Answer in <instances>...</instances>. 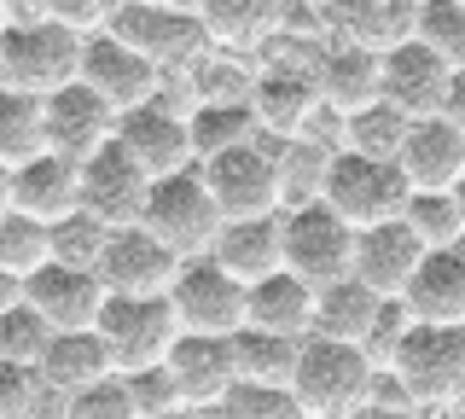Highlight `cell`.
<instances>
[{"label":"cell","instance_id":"obj_1","mask_svg":"<svg viewBox=\"0 0 465 419\" xmlns=\"http://www.w3.org/2000/svg\"><path fill=\"white\" fill-rule=\"evenodd\" d=\"M372 361L355 344H331V338H309L297 355V379H291V396H297L302 419H355L372 402Z\"/></svg>","mask_w":465,"mask_h":419},{"label":"cell","instance_id":"obj_2","mask_svg":"<svg viewBox=\"0 0 465 419\" xmlns=\"http://www.w3.org/2000/svg\"><path fill=\"white\" fill-rule=\"evenodd\" d=\"M111 35L128 41L140 59H152L163 76H186L210 59V35L198 24V6H163V0H123L111 18Z\"/></svg>","mask_w":465,"mask_h":419},{"label":"cell","instance_id":"obj_3","mask_svg":"<svg viewBox=\"0 0 465 419\" xmlns=\"http://www.w3.org/2000/svg\"><path fill=\"white\" fill-rule=\"evenodd\" d=\"M181 314H174L169 297H111L105 314H99V344H105L111 367L123 379L152 367H169L174 344H181Z\"/></svg>","mask_w":465,"mask_h":419},{"label":"cell","instance_id":"obj_4","mask_svg":"<svg viewBox=\"0 0 465 419\" xmlns=\"http://www.w3.org/2000/svg\"><path fill=\"white\" fill-rule=\"evenodd\" d=\"M145 234L157 244H169L181 263H203L222 239V210H215L210 186H203V169H186V175L152 181V198H145Z\"/></svg>","mask_w":465,"mask_h":419},{"label":"cell","instance_id":"obj_5","mask_svg":"<svg viewBox=\"0 0 465 419\" xmlns=\"http://www.w3.org/2000/svg\"><path fill=\"white\" fill-rule=\"evenodd\" d=\"M384 373L401 379L419 414L460 408L465 402V326H413Z\"/></svg>","mask_w":465,"mask_h":419},{"label":"cell","instance_id":"obj_6","mask_svg":"<svg viewBox=\"0 0 465 419\" xmlns=\"http://www.w3.org/2000/svg\"><path fill=\"white\" fill-rule=\"evenodd\" d=\"M407 205H413V186H407L401 164H378V157L343 152L326 175V210L338 215L343 227H355V234L401 222Z\"/></svg>","mask_w":465,"mask_h":419},{"label":"cell","instance_id":"obj_7","mask_svg":"<svg viewBox=\"0 0 465 419\" xmlns=\"http://www.w3.org/2000/svg\"><path fill=\"white\" fill-rule=\"evenodd\" d=\"M82 47L87 41H76L58 24H18V30L0 35V76H6L12 94L53 99L70 82H82Z\"/></svg>","mask_w":465,"mask_h":419},{"label":"cell","instance_id":"obj_8","mask_svg":"<svg viewBox=\"0 0 465 419\" xmlns=\"http://www.w3.org/2000/svg\"><path fill=\"white\" fill-rule=\"evenodd\" d=\"M203 186H210L222 222H268V215H285V193H280V146L273 140H256V146H239L215 164H198Z\"/></svg>","mask_w":465,"mask_h":419},{"label":"cell","instance_id":"obj_9","mask_svg":"<svg viewBox=\"0 0 465 419\" xmlns=\"http://www.w3.org/2000/svg\"><path fill=\"white\" fill-rule=\"evenodd\" d=\"M285 274L326 292L355 274V227H343L326 205L285 210Z\"/></svg>","mask_w":465,"mask_h":419},{"label":"cell","instance_id":"obj_10","mask_svg":"<svg viewBox=\"0 0 465 419\" xmlns=\"http://www.w3.org/2000/svg\"><path fill=\"white\" fill-rule=\"evenodd\" d=\"M169 303H174V314H181L186 338H239L244 309H251V285H239L227 268H215L210 256H203V263L181 268Z\"/></svg>","mask_w":465,"mask_h":419},{"label":"cell","instance_id":"obj_11","mask_svg":"<svg viewBox=\"0 0 465 419\" xmlns=\"http://www.w3.org/2000/svg\"><path fill=\"white\" fill-rule=\"evenodd\" d=\"M145 198H152V175H145L116 140L82 164V210L94 215V222H105L111 234L145 222Z\"/></svg>","mask_w":465,"mask_h":419},{"label":"cell","instance_id":"obj_12","mask_svg":"<svg viewBox=\"0 0 465 419\" xmlns=\"http://www.w3.org/2000/svg\"><path fill=\"white\" fill-rule=\"evenodd\" d=\"M82 88H94L116 111V117H128V111H145L157 99V88H163V70H157L152 59H140L128 41H116L105 30V35H94L82 47Z\"/></svg>","mask_w":465,"mask_h":419},{"label":"cell","instance_id":"obj_13","mask_svg":"<svg viewBox=\"0 0 465 419\" xmlns=\"http://www.w3.org/2000/svg\"><path fill=\"white\" fill-rule=\"evenodd\" d=\"M24 303L53 326V338H70V332H99V314H105V280L87 268H64V263H47L35 280L24 285Z\"/></svg>","mask_w":465,"mask_h":419},{"label":"cell","instance_id":"obj_14","mask_svg":"<svg viewBox=\"0 0 465 419\" xmlns=\"http://www.w3.org/2000/svg\"><path fill=\"white\" fill-rule=\"evenodd\" d=\"M181 256L169 244H157L145 227H123L111 234V251L99 263V280H105L111 297H169L174 280H181Z\"/></svg>","mask_w":465,"mask_h":419},{"label":"cell","instance_id":"obj_15","mask_svg":"<svg viewBox=\"0 0 465 419\" xmlns=\"http://www.w3.org/2000/svg\"><path fill=\"white\" fill-rule=\"evenodd\" d=\"M448 94H454V70H448L425 41H407L401 53L384 59V105L401 111L407 123L448 117Z\"/></svg>","mask_w":465,"mask_h":419},{"label":"cell","instance_id":"obj_16","mask_svg":"<svg viewBox=\"0 0 465 419\" xmlns=\"http://www.w3.org/2000/svg\"><path fill=\"white\" fill-rule=\"evenodd\" d=\"M116 123L123 117H116L94 88L70 82L64 94L47 99V152L64 157V164H87L94 152H105L116 140Z\"/></svg>","mask_w":465,"mask_h":419},{"label":"cell","instance_id":"obj_17","mask_svg":"<svg viewBox=\"0 0 465 419\" xmlns=\"http://www.w3.org/2000/svg\"><path fill=\"white\" fill-rule=\"evenodd\" d=\"M116 146L134 157V164H140L152 181H169V175L198 169V157H193V128H186V117H174V111H163V105L128 111V117L116 123Z\"/></svg>","mask_w":465,"mask_h":419},{"label":"cell","instance_id":"obj_18","mask_svg":"<svg viewBox=\"0 0 465 419\" xmlns=\"http://www.w3.org/2000/svg\"><path fill=\"white\" fill-rule=\"evenodd\" d=\"M425 256L430 251L413 239V227L390 222V227H372V234H355V274H349V280H361L372 297H384V303H401Z\"/></svg>","mask_w":465,"mask_h":419},{"label":"cell","instance_id":"obj_19","mask_svg":"<svg viewBox=\"0 0 465 419\" xmlns=\"http://www.w3.org/2000/svg\"><path fill=\"white\" fill-rule=\"evenodd\" d=\"M419 6L425 0H355V6H326V24L349 47L390 59L407 41H419Z\"/></svg>","mask_w":465,"mask_h":419},{"label":"cell","instance_id":"obj_20","mask_svg":"<svg viewBox=\"0 0 465 419\" xmlns=\"http://www.w3.org/2000/svg\"><path fill=\"white\" fill-rule=\"evenodd\" d=\"M198 24L210 35V53L262 65V53L280 35V0H203Z\"/></svg>","mask_w":465,"mask_h":419},{"label":"cell","instance_id":"obj_21","mask_svg":"<svg viewBox=\"0 0 465 419\" xmlns=\"http://www.w3.org/2000/svg\"><path fill=\"white\" fill-rule=\"evenodd\" d=\"M169 373L181 384V402L193 414H215L239 390V355L232 338H181L169 355Z\"/></svg>","mask_w":465,"mask_h":419},{"label":"cell","instance_id":"obj_22","mask_svg":"<svg viewBox=\"0 0 465 419\" xmlns=\"http://www.w3.org/2000/svg\"><path fill=\"white\" fill-rule=\"evenodd\" d=\"M396 164H401V175H407L413 193H454L465 181V128L448 123V117L413 123Z\"/></svg>","mask_w":465,"mask_h":419},{"label":"cell","instance_id":"obj_23","mask_svg":"<svg viewBox=\"0 0 465 419\" xmlns=\"http://www.w3.org/2000/svg\"><path fill=\"white\" fill-rule=\"evenodd\" d=\"M251 117L262 128V140L291 146L309 135V123L320 117V88L314 76H291V70H256V94H251Z\"/></svg>","mask_w":465,"mask_h":419},{"label":"cell","instance_id":"obj_24","mask_svg":"<svg viewBox=\"0 0 465 419\" xmlns=\"http://www.w3.org/2000/svg\"><path fill=\"white\" fill-rule=\"evenodd\" d=\"M12 210L29 215L41 227H58L82 210V164H64V157H35V164L12 169Z\"/></svg>","mask_w":465,"mask_h":419},{"label":"cell","instance_id":"obj_25","mask_svg":"<svg viewBox=\"0 0 465 419\" xmlns=\"http://www.w3.org/2000/svg\"><path fill=\"white\" fill-rule=\"evenodd\" d=\"M314 309H320V292L280 268L262 285H251L244 332H268V338H285V344H309L314 338Z\"/></svg>","mask_w":465,"mask_h":419},{"label":"cell","instance_id":"obj_26","mask_svg":"<svg viewBox=\"0 0 465 419\" xmlns=\"http://www.w3.org/2000/svg\"><path fill=\"white\" fill-rule=\"evenodd\" d=\"M314 88H320V105L338 111V117H361L384 99V59L349 47V41H331L326 59L314 70Z\"/></svg>","mask_w":465,"mask_h":419},{"label":"cell","instance_id":"obj_27","mask_svg":"<svg viewBox=\"0 0 465 419\" xmlns=\"http://www.w3.org/2000/svg\"><path fill=\"white\" fill-rule=\"evenodd\" d=\"M401 309L413 326H465V244L460 251H430L407 285Z\"/></svg>","mask_w":465,"mask_h":419},{"label":"cell","instance_id":"obj_28","mask_svg":"<svg viewBox=\"0 0 465 419\" xmlns=\"http://www.w3.org/2000/svg\"><path fill=\"white\" fill-rule=\"evenodd\" d=\"M215 268H227L239 285H262L268 274L285 268V215H268V222H227L222 239L210 251Z\"/></svg>","mask_w":465,"mask_h":419},{"label":"cell","instance_id":"obj_29","mask_svg":"<svg viewBox=\"0 0 465 419\" xmlns=\"http://www.w3.org/2000/svg\"><path fill=\"white\" fill-rule=\"evenodd\" d=\"M378 314H384V297H372L361 280H338L320 292V309H314V338H331V344H355L367 350Z\"/></svg>","mask_w":465,"mask_h":419},{"label":"cell","instance_id":"obj_30","mask_svg":"<svg viewBox=\"0 0 465 419\" xmlns=\"http://www.w3.org/2000/svg\"><path fill=\"white\" fill-rule=\"evenodd\" d=\"M111 355L105 344H99V332H70V338H53L47 361L35 367L41 384H53L58 396H82V390H94L99 379H111Z\"/></svg>","mask_w":465,"mask_h":419},{"label":"cell","instance_id":"obj_31","mask_svg":"<svg viewBox=\"0 0 465 419\" xmlns=\"http://www.w3.org/2000/svg\"><path fill=\"white\" fill-rule=\"evenodd\" d=\"M35 157H47V99L0 88V164L24 169Z\"/></svg>","mask_w":465,"mask_h":419},{"label":"cell","instance_id":"obj_32","mask_svg":"<svg viewBox=\"0 0 465 419\" xmlns=\"http://www.w3.org/2000/svg\"><path fill=\"white\" fill-rule=\"evenodd\" d=\"M186 128H193V157H198V164H215V157H227V152L256 146V140H262L251 105H198Z\"/></svg>","mask_w":465,"mask_h":419},{"label":"cell","instance_id":"obj_33","mask_svg":"<svg viewBox=\"0 0 465 419\" xmlns=\"http://www.w3.org/2000/svg\"><path fill=\"white\" fill-rule=\"evenodd\" d=\"M232 355H239V384L291 390V379H297V355H302V344L268 338V332H239V338H232Z\"/></svg>","mask_w":465,"mask_h":419},{"label":"cell","instance_id":"obj_34","mask_svg":"<svg viewBox=\"0 0 465 419\" xmlns=\"http://www.w3.org/2000/svg\"><path fill=\"white\" fill-rule=\"evenodd\" d=\"M331 164H338V152H320V146H309V140H291V146H280V193H285V210L326 205Z\"/></svg>","mask_w":465,"mask_h":419},{"label":"cell","instance_id":"obj_35","mask_svg":"<svg viewBox=\"0 0 465 419\" xmlns=\"http://www.w3.org/2000/svg\"><path fill=\"white\" fill-rule=\"evenodd\" d=\"M407 123L401 111H390L384 99H378L372 111H361V117H343V152L355 157H378V164H396L401 146H407Z\"/></svg>","mask_w":465,"mask_h":419},{"label":"cell","instance_id":"obj_36","mask_svg":"<svg viewBox=\"0 0 465 419\" xmlns=\"http://www.w3.org/2000/svg\"><path fill=\"white\" fill-rule=\"evenodd\" d=\"M53 263V227L29 222V215L12 210L6 222H0V274H12V280H35L41 268Z\"/></svg>","mask_w":465,"mask_h":419},{"label":"cell","instance_id":"obj_37","mask_svg":"<svg viewBox=\"0 0 465 419\" xmlns=\"http://www.w3.org/2000/svg\"><path fill=\"white\" fill-rule=\"evenodd\" d=\"M401 222L413 227V239L425 244V251H460L465 244V215L454 205V193H413V205H407Z\"/></svg>","mask_w":465,"mask_h":419},{"label":"cell","instance_id":"obj_38","mask_svg":"<svg viewBox=\"0 0 465 419\" xmlns=\"http://www.w3.org/2000/svg\"><path fill=\"white\" fill-rule=\"evenodd\" d=\"M186 76H193L198 105H251V94H256V65L222 59V53H210V59L198 70H186Z\"/></svg>","mask_w":465,"mask_h":419},{"label":"cell","instance_id":"obj_39","mask_svg":"<svg viewBox=\"0 0 465 419\" xmlns=\"http://www.w3.org/2000/svg\"><path fill=\"white\" fill-rule=\"evenodd\" d=\"M419 41L460 76L465 70V0H425L419 6Z\"/></svg>","mask_w":465,"mask_h":419},{"label":"cell","instance_id":"obj_40","mask_svg":"<svg viewBox=\"0 0 465 419\" xmlns=\"http://www.w3.org/2000/svg\"><path fill=\"white\" fill-rule=\"evenodd\" d=\"M53 350V326L41 321L35 309H12V314H0V361L6 367H24V373H35L41 361H47Z\"/></svg>","mask_w":465,"mask_h":419},{"label":"cell","instance_id":"obj_41","mask_svg":"<svg viewBox=\"0 0 465 419\" xmlns=\"http://www.w3.org/2000/svg\"><path fill=\"white\" fill-rule=\"evenodd\" d=\"M105 251H111V227H105V222H94L87 210H76L70 222H58V227H53V263H64V268H87V274H99Z\"/></svg>","mask_w":465,"mask_h":419},{"label":"cell","instance_id":"obj_42","mask_svg":"<svg viewBox=\"0 0 465 419\" xmlns=\"http://www.w3.org/2000/svg\"><path fill=\"white\" fill-rule=\"evenodd\" d=\"M210 419H302L291 390H262V384H239L232 396L215 408Z\"/></svg>","mask_w":465,"mask_h":419},{"label":"cell","instance_id":"obj_43","mask_svg":"<svg viewBox=\"0 0 465 419\" xmlns=\"http://www.w3.org/2000/svg\"><path fill=\"white\" fill-rule=\"evenodd\" d=\"M64 419H140V408H134L128 379H123V373H111V379H99L94 390L70 396V414Z\"/></svg>","mask_w":465,"mask_h":419},{"label":"cell","instance_id":"obj_44","mask_svg":"<svg viewBox=\"0 0 465 419\" xmlns=\"http://www.w3.org/2000/svg\"><path fill=\"white\" fill-rule=\"evenodd\" d=\"M116 18V6H105V0H47V24H58V30H70L76 41H94L105 35Z\"/></svg>","mask_w":465,"mask_h":419},{"label":"cell","instance_id":"obj_45","mask_svg":"<svg viewBox=\"0 0 465 419\" xmlns=\"http://www.w3.org/2000/svg\"><path fill=\"white\" fill-rule=\"evenodd\" d=\"M128 390H134L140 419H169V414H181V408H186V402H181V384H174V373H169V367L134 373V379H128Z\"/></svg>","mask_w":465,"mask_h":419},{"label":"cell","instance_id":"obj_46","mask_svg":"<svg viewBox=\"0 0 465 419\" xmlns=\"http://www.w3.org/2000/svg\"><path fill=\"white\" fill-rule=\"evenodd\" d=\"M35 414V373L0 361V419H29Z\"/></svg>","mask_w":465,"mask_h":419},{"label":"cell","instance_id":"obj_47","mask_svg":"<svg viewBox=\"0 0 465 419\" xmlns=\"http://www.w3.org/2000/svg\"><path fill=\"white\" fill-rule=\"evenodd\" d=\"M24 309V280H12V274H0V314Z\"/></svg>","mask_w":465,"mask_h":419},{"label":"cell","instance_id":"obj_48","mask_svg":"<svg viewBox=\"0 0 465 419\" xmlns=\"http://www.w3.org/2000/svg\"><path fill=\"white\" fill-rule=\"evenodd\" d=\"M448 123H460V128H465V70L454 76V94H448Z\"/></svg>","mask_w":465,"mask_h":419},{"label":"cell","instance_id":"obj_49","mask_svg":"<svg viewBox=\"0 0 465 419\" xmlns=\"http://www.w3.org/2000/svg\"><path fill=\"white\" fill-rule=\"evenodd\" d=\"M6 215H12V169L0 164V222H6Z\"/></svg>","mask_w":465,"mask_h":419},{"label":"cell","instance_id":"obj_50","mask_svg":"<svg viewBox=\"0 0 465 419\" xmlns=\"http://www.w3.org/2000/svg\"><path fill=\"white\" fill-rule=\"evenodd\" d=\"M355 419H419V414H396V408H361Z\"/></svg>","mask_w":465,"mask_h":419},{"label":"cell","instance_id":"obj_51","mask_svg":"<svg viewBox=\"0 0 465 419\" xmlns=\"http://www.w3.org/2000/svg\"><path fill=\"white\" fill-rule=\"evenodd\" d=\"M12 30V0H0V35Z\"/></svg>","mask_w":465,"mask_h":419},{"label":"cell","instance_id":"obj_52","mask_svg":"<svg viewBox=\"0 0 465 419\" xmlns=\"http://www.w3.org/2000/svg\"><path fill=\"white\" fill-rule=\"evenodd\" d=\"M419 419H460L454 408H436V414H419Z\"/></svg>","mask_w":465,"mask_h":419},{"label":"cell","instance_id":"obj_53","mask_svg":"<svg viewBox=\"0 0 465 419\" xmlns=\"http://www.w3.org/2000/svg\"><path fill=\"white\" fill-rule=\"evenodd\" d=\"M454 205H460V215H465V181H460V186H454Z\"/></svg>","mask_w":465,"mask_h":419},{"label":"cell","instance_id":"obj_54","mask_svg":"<svg viewBox=\"0 0 465 419\" xmlns=\"http://www.w3.org/2000/svg\"><path fill=\"white\" fill-rule=\"evenodd\" d=\"M169 419H210V414H193V408H181V414H169Z\"/></svg>","mask_w":465,"mask_h":419},{"label":"cell","instance_id":"obj_55","mask_svg":"<svg viewBox=\"0 0 465 419\" xmlns=\"http://www.w3.org/2000/svg\"><path fill=\"white\" fill-rule=\"evenodd\" d=\"M454 414H460V419H465V402H460V408H454Z\"/></svg>","mask_w":465,"mask_h":419},{"label":"cell","instance_id":"obj_56","mask_svg":"<svg viewBox=\"0 0 465 419\" xmlns=\"http://www.w3.org/2000/svg\"><path fill=\"white\" fill-rule=\"evenodd\" d=\"M0 88H6V76H0Z\"/></svg>","mask_w":465,"mask_h":419}]
</instances>
